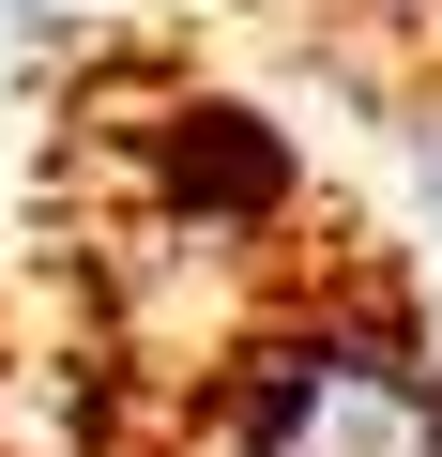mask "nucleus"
<instances>
[{
    "mask_svg": "<svg viewBox=\"0 0 442 457\" xmlns=\"http://www.w3.org/2000/svg\"><path fill=\"white\" fill-rule=\"evenodd\" d=\"M213 457H442V351L396 290H305L229 336Z\"/></svg>",
    "mask_w": 442,
    "mask_h": 457,
    "instance_id": "nucleus-1",
    "label": "nucleus"
},
{
    "mask_svg": "<svg viewBox=\"0 0 442 457\" xmlns=\"http://www.w3.org/2000/svg\"><path fill=\"white\" fill-rule=\"evenodd\" d=\"M396 213H412V260L442 275V92L396 122Z\"/></svg>",
    "mask_w": 442,
    "mask_h": 457,
    "instance_id": "nucleus-2",
    "label": "nucleus"
},
{
    "mask_svg": "<svg viewBox=\"0 0 442 457\" xmlns=\"http://www.w3.org/2000/svg\"><path fill=\"white\" fill-rule=\"evenodd\" d=\"M0 31H16V46H62V31H77V0H0Z\"/></svg>",
    "mask_w": 442,
    "mask_h": 457,
    "instance_id": "nucleus-3",
    "label": "nucleus"
}]
</instances>
